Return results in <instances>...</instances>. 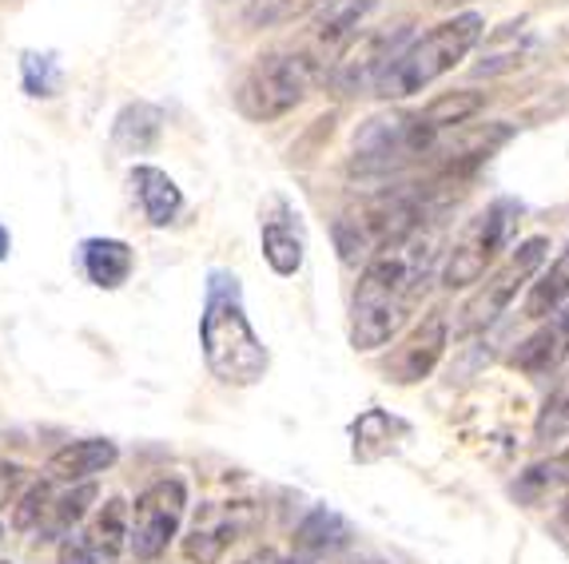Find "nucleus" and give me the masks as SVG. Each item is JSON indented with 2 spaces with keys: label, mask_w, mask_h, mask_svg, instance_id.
Listing matches in <instances>:
<instances>
[{
  "label": "nucleus",
  "mask_w": 569,
  "mask_h": 564,
  "mask_svg": "<svg viewBox=\"0 0 569 564\" xmlns=\"http://www.w3.org/2000/svg\"><path fill=\"white\" fill-rule=\"evenodd\" d=\"M430 271H435V239L415 231L399 246L375 254L355 286L351 306V342L355 350L387 346L410 319L418 299L427 294Z\"/></svg>",
  "instance_id": "f257e3e1"
},
{
  "label": "nucleus",
  "mask_w": 569,
  "mask_h": 564,
  "mask_svg": "<svg viewBox=\"0 0 569 564\" xmlns=\"http://www.w3.org/2000/svg\"><path fill=\"white\" fill-rule=\"evenodd\" d=\"M482 104V92H450L422 112L375 115L355 135L351 171L355 175H390V171H402L410 163H422L438 151L442 135L455 132L458 123L475 120Z\"/></svg>",
  "instance_id": "f03ea898"
},
{
  "label": "nucleus",
  "mask_w": 569,
  "mask_h": 564,
  "mask_svg": "<svg viewBox=\"0 0 569 564\" xmlns=\"http://www.w3.org/2000/svg\"><path fill=\"white\" fill-rule=\"evenodd\" d=\"M203 357L208 370L223 386H256L267 374V346L251 330L239 299V279L228 271H216L208 282V306L200 322Z\"/></svg>",
  "instance_id": "7ed1b4c3"
},
{
  "label": "nucleus",
  "mask_w": 569,
  "mask_h": 564,
  "mask_svg": "<svg viewBox=\"0 0 569 564\" xmlns=\"http://www.w3.org/2000/svg\"><path fill=\"white\" fill-rule=\"evenodd\" d=\"M482 32L486 20L478 12H458V17L442 20V24H435L430 32H422L418 40H410L407 48L395 52V60L375 80V92L382 100H407V95L422 92V88H430L447 72H455L475 52Z\"/></svg>",
  "instance_id": "20e7f679"
},
{
  "label": "nucleus",
  "mask_w": 569,
  "mask_h": 564,
  "mask_svg": "<svg viewBox=\"0 0 569 564\" xmlns=\"http://www.w3.org/2000/svg\"><path fill=\"white\" fill-rule=\"evenodd\" d=\"M427 215V191L422 188H395L367 195L362 203L347 208L335 223V246L342 263H370L375 254L399 246L415 231H422Z\"/></svg>",
  "instance_id": "39448f33"
},
{
  "label": "nucleus",
  "mask_w": 569,
  "mask_h": 564,
  "mask_svg": "<svg viewBox=\"0 0 569 564\" xmlns=\"http://www.w3.org/2000/svg\"><path fill=\"white\" fill-rule=\"evenodd\" d=\"M319 75H323V68L315 64L307 52H276V57H263L243 75L236 104L247 120H279V115L303 104V95L311 92Z\"/></svg>",
  "instance_id": "423d86ee"
},
{
  "label": "nucleus",
  "mask_w": 569,
  "mask_h": 564,
  "mask_svg": "<svg viewBox=\"0 0 569 564\" xmlns=\"http://www.w3.org/2000/svg\"><path fill=\"white\" fill-rule=\"evenodd\" d=\"M522 223V203L518 199H493L490 208L478 211L470 223L462 226V235L447 251V266H442V282L450 291L475 286L506 251L513 239V226Z\"/></svg>",
  "instance_id": "0eeeda50"
},
{
  "label": "nucleus",
  "mask_w": 569,
  "mask_h": 564,
  "mask_svg": "<svg viewBox=\"0 0 569 564\" xmlns=\"http://www.w3.org/2000/svg\"><path fill=\"white\" fill-rule=\"evenodd\" d=\"M546 251H550V239L546 235L526 239V243L506 259V266H498V274L462 306V319H458V330H455L458 339H470V334L490 326L498 314H506V306L518 299V291H522L526 282L538 274V266L546 263Z\"/></svg>",
  "instance_id": "6e6552de"
},
{
  "label": "nucleus",
  "mask_w": 569,
  "mask_h": 564,
  "mask_svg": "<svg viewBox=\"0 0 569 564\" xmlns=\"http://www.w3.org/2000/svg\"><path fill=\"white\" fill-rule=\"evenodd\" d=\"M183 505H188V493H183L180 477L156 481V485H148L136 497V521L128 541H132L140 561H156L168 548V541L176 536V528L183 521Z\"/></svg>",
  "instance_id": "1a4fd4ad"
},
{
  "label": "nucleus",
  "mask_w": 569,
  "mask_h": 564,
  "mask_svg": "<svg viewBox=\"0 0 569 564\" xmlns=\"http://www.w3.org/2000/svg\"><path fill=\"white\" fill-rule=\"evenodd\" d=\"M402 37H407L402 29L367 32V37H359V32H355V37L339 48V57L331 60V68H327V80H331L335 92L355 95V92H362L367 84H375V80L382 75V68L395 60Z\"/></svg>",
  "instance_id": "9d476101"
},
{
  "label": "nucleus",
  "mask_w": 569,
  "mask_h": 564,
  "mask_svg": "<svg viewBox=\"0 0 569 564\" xmlns=\"http://www.w3.org/2000/svg\"><path fill=\"white\" fill-rule=\"evenodd\" d=\"M447 342H450V326L442 319V311L427 314V319L410 330V339L387 357V377L399 382V386H415V382L430 377V370L438 366V357L447 354Z\"/></svg>",
  "instance_id": "9b49d317"
},
{
  "label": "nucleus",
  "mask_w": 569,
  "mask_h": 564,
  "mask_svg": "<svg viewBox=\"0 0 569 564\" xmlns=\"http://www.w3.org/2000/svg\"><path fill=\"white\" fill-rule=\"evenodd\" d=\"M569 357V302H561L558 311L546 314L538 330L522 346L513 350L510 366L526 377H550L553 370H561V362Z\"/></svg>",
  "instance_id": "f8f14e48"
},
{
  "label": "nucleus",
  "mask_w": 569,
  "mask_h": 564,
  "mask_svg": "<svg viewBox=\"0 0 569 564\" xmlns=\"http://www.w3.org/2000/svg\"><path fill=\"white\" fill-rule=\"evenodd\" d=\"M251 525V508L247 505H208L196 517V528L183 541V556L191 564H216L223 556V548L231 541H239V533Z\"/></svg>",
  "instance_id": "ddd939ff"
},
{
  "label": "nucleus",
  "mask_w": 569,
  "mask_h": 564,
  "mask_svg": "<svg viewBox=\"0 0 569 564\" xmlns=\"http://www.w3.org/2000/svg\"><path fill=\"white\" fill-rule=\"evenodd\" d=\"M271 211L276 215L263 219V254L267 263H271V271L291 279L303 266V226H299V215L287 208L283 199H276Z\"/></svg>",
  "instance_id": "4468645a"
},
{
  "label": "nucleus",
  "mask_w": 569,
  "mask_h": 564,
  "mask_svg": "<svg viewBox=\"0 0 569 564\" xmlns=\"http://www.w3.org/2000/svg\"><path fill=\"white\" fill-rule=\"evenodd\" d=\"M120 457L112 442L104 437H88V442H72L64 450H57L48 457V477L52 481H80V477H92V473L108 470L112 461Z\"/></svg>",
  "instance_id": "2eb2a0df"
},
{
  "label": "nucleus",
  "mask_w": 569,
  "mask_h": 564,
  "mask_svg": "<svg viewBox=\"0 0 569 564\" xmlns=\"http://www.w3.org/2000/svg\"><path fill=\"white\" fill-rule=\"evenodd\" d=\"M80 251H84V274L104 291H116L120 282H128L136 266L132 246L120 243V239H88Z\"/></svg>",
  "instance_id": "dca6fc26"
},
{
  "label": "nucleus",
  "mask_w": 569,
  "mask_h": 564,
  "mask_svg": "<svg viewBox=\"0 0 569 564\" xmlns=\"http://www.w3.org/2000/svg\"><path fill=\"white\" fill-rule=\"evenodd\" d=\"M132 188H136V195H140V208H143V215H148V223L152 226H168L171 219L180 215L183 195L160 168H136Z\"/></svg>",
  "instance_id": "f3484780"
},
{
  "label": "nucleus",
  "mask_w": 569,
  "mask_h": 564,
  "mask_svg": "<svg viewBox=\"0 0 569 564\" xmlns=\"http://www.w3.org/2000/svg\"><path fill=\"white\" fill-rule=\"evenodd\" d=\"M160 128H163L160 108L128 104L120 112V120H116L112 143H116V151H123V155H143V151L156 148V140H160Z\"/></svg>",
  "instance_id": "a211bd4d"
},
{
  "label": "nucleus",
  "mask_w": 569,
  "mask_h": 564,
  "mask_svg": "<svg viewBox=\"0 0 569 564\" xmlns=\"http://www.w3.org/2000/svg\"><path fill=\"white\" fill-rule=\"evenodd\" d=\"M395 433L407 437V425L390 417L387 410H367L355 422V461H379L395 450Z\"/></svg>",
  "instance_id": "6ab92c4d"
},
{
  "label": "nucleus",
  "mask_w": 569,
  "mask_h": 564,
  "mask_svg": "<svg viewBox=\"0 0 569 564\" xmlns=\"http://www.w3.org/2000/svg\"><path fill=\"white\" fill-rule=\"evenodd\" d=\"M561 302H569V243L561 246L558 259L530 286V294H526V319H546V314L558 311Z\"/></svg>",
  "instance_id": "aec40b11"
},
{
  "label": "nucleus",
  "mask_w": 569,
  "mask_h": 564,
  "mask_svg": "<svg viewBox=\"0 0 569 564\" xmlns=\"http://www.w3.org/2000/svg\"><path fill=\"white\" fill-rule=\"evenodd\" d=\"M347 525H342L339 513H331V508H315L311 517L299 525V533H295V545H299V553L307 556H323L331 553V548H342L347 545Z\"/></svg>",
  "instance_id": "412c9836"
},
{
  "label": "nucleus",
  "mask_w": 569,
  "mask_h": 564,
  "mask_svg": "<svg viewBox=\"0 0 569 564\" xmlns=\"http://www.w3.org/2000/svg\"><path fill=\"white\" fill-rule=\"evenodd\" d=\"M123 541H128V505L120 497H112L104 508H100V517L92 525V553H104V556H120Z\"/></svg>",
  "instance_id": "4be33fe9"
},
{
  "label": "nucleus",
  "mask_w": 569,
  "mask_h": 564,
  "mask_svg": "<svg viewBox=\"0 0 569 564\" xmlns=\"http://www.w3.org/2000/svg\"><path fill=\"white\" fill-rule=\"evenodd\" d=\"M561 485H569V450L550 461H541V465H533L530 473H522V481H518V497L541 501L546 493L561 490Z\"/></svg>",
  "instance_id": "5701e85b"
},
{
  "label": "nucleus",
  "mask_w": 569,
  "mask_h": 564,
  "mask_svg": "<svg viewBox=\"0 0 569 564\" xmlns=\"http://www.w3.org/2000/svg\"><path fill=\"white\" fill-rule=\"evenodd\" d=\"M327 0H251L247 4V24L256 29H276V24H291V20L307 17L311 9H319Z\"/></svg>",
  "instance_id": "b1692460"
},
{
  "label": "nucleus",
  "mask_w": 569,
  "mask_h": 564,
  "mask_svg": "<svg viewBox=\"0 0 569 564\" xmlns=\"http://www.w3.org/2000/svg\"><path fill=\"white\" fill-rule=\"evenodd\" d=\"M569 437V382H561L558 390L550 394V402L541 405L538 425H533V442L538 445H550Z\"/></svg>",
  "instance_id": "393cba45"
},
{
  "label": "nucleus",
  "mask_w": 569,
  "mask_h": 564,
  "mask_svg": "<svg viewBox=\"0 0 569 564\" xmlns=\"http://www.w3.org/2000/svg\"><path fill=\"white\" fill-rule=\"evenodd\" d=\"M20 68H24V92L29 95H57L60 92V64L52 52H24V60H20Z\"/></svg>",
  "instance_id": "a878e982"
},
{
  "label": "nucleus",
  "mask_w": 569,
  "mask_h": 564,
  "mask_svg": "<svg viewBox=\"0 0 569 564\" xmlns=\"http://www.w3.org/2000/svg\"><path fill=\"white\" fill-rule=\"evenodd\" d=\"M88 501H96V485H80V490H72V493H68V497H60L57 505H48V508H52V521H48V533L64 536L68 528H72L80 517H84Z\"/></svg>",
  "instance_id": "bb28decb"
},
{
  "label": "nucleus",
  "mask_w": 569,
  "mask_h": 564,
  "mask_svg": "<svg viewBox=\"0 0 569 564\" xmlns=\"http://www.w3.org/2000/svg\"><path fill=\"white\" fill-rule=\"evenodd\" d=\"M48 481H40V485H32L29 493H24V501H20V508H17V517H12V525H17V533H32V528L44 521V513H48Z\"/></svg>",
  "instance_id": "cd10ccee"
},
{
  "label": "nucleus",
  "mask_w": 569,
  "mask_h": 564,
  "mask_svg": "<svg viewBox=\"0 0 569 564\" xmlns=\"http://www.w3.org/2000/svg\"><path fill=\"white\" fill-rule=\"evenodd\" d=\"M60 564H96L92 545L80 541V536H68L64 545H60Z\"/></svg>",
  "instance_id": "c85d7f7f"
},
{
  "label": "nucleus",
  "mask_w": 569,
  "mask_h": 564,
  "mask_svg": "<svg viewBox=\"0 0 569 564\" xmlns=\"http://www.w3.org/2000/svg\"><path fill=\"white\" fill-rule=\"evenodd\" d=\"M20 481H24V470H20V465H0V508L17 497Z\"/></svg>",
  "instance_id": "c756f323"
},
{
  "label": "nucleus",
  "mask_w": 569,
  "mask_h": 564,
  "mask_svg": "<svg viewBox=\"0 0 569 564\" xmlns=\"http://www.w3.org/2000/svg\"><path fill=\"white\" fill-rule=\"evenodd\" d=\"M558 528H561V536H569V493H566V501H561V513H558Z\"/></svg>",
  "instance_id": "7c9ffc66"
},
{
  "label": "nucleus",
  "mask_w": 569,
  "mask_h": 564,
  "mask_svg": "<svg viewBox=\"0 0 569 564\" xmlns=\"http://www.w3.org/2000/svg\"><path fill=\"white\" fill-rule=\"evenodd\" d=\"M0 259H9V231L0 226Z\"/></svg>",
  "instance_id": "2f4dec72"
},
{
  "label": "nucleus",
  "mask_w": 569,
  "mask_h": 564,
  "mask_svg": "<svg viewBox=\"0 0 569 564\" xmlns=\"http://www.w3.org/2000/svg\"><path fill=\"white\" fill-rule=\"evenodd\" d=\"M267 556H271V553H263V556H259V561H243V564H263V561H267Z\"/></svg>",
  "instance_id": "473e14b6"
},
{
  "label": "nucleus",
  "mask_w": 569,
  "mask_h": 564,
  "mask_svg": "<svg viewBox=\"0 0 569 564\" xmlns=\"http://www.w3.org/2000/svg\"><path fill=\"white\" fill-rule=\"evenodd\" d=\"M438 4H462V0H438Z\"/></svg>",
  "instance_id": "72a5a7b5"
},
{
  "label": "nucleus",
  "mask_w": 569,
  "mask_h": 564,
  "mask_svg": "<svg viewBox=\"0 0 569 564\" xmlns=\"http://www.w3.org/2000/svg\"><path fill=\"white\" fill-rule=\"evenodd\" d=\"M283 564H303V561H295V556H291V561H283Z\"/></svg>",
  "instance_id": "f704fd0d"
},
{
  "label": "nucleus",
  "mask_w": 569,
  "mask_h": 564,
  "mask_svg": "<svg viewBox=\"0 0 569 564\" xmlns=\"http://www.w3.org/2000/svg\"><path fill=\"white\" fill-rule=\"evenodd\" d=\"M0 564H9V561H0Z\"/></svg>",
  "instance_id": "c9c22d12"
},
{
  "label": "nucleus",
  "mask_w": 569,
  "mask_h": 564,
  "mask_svg": "<svg viewBox=\"0 0 569 564\" xmlns=\"http://www.w3.org/2000/svg\"><path fill=\"white\" fill-rule=\"evenodd\" d=\"M0 533H4V528H0Z\"/></svg>",
  "instance_id": "e433bc0d"
}]
</instances>
